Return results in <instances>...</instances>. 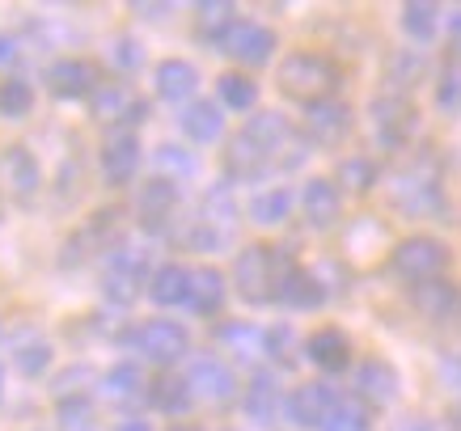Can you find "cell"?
Listing matches in <instances>:
<instances>
[{"label": "cell", "instance_id": "cell-22", "mask_svg": "<svg viewBox=\"0 0 461 431\" xmlns=\"http://www.w3.org/2000/svg\"><path fill=\"white\" fill-rule=\"evenodd\" d=\"M276 166V157L267 153V148H258L246 131H238V136L224 144V174L233 182H254V178H263L267 169Z\"/></svg>", "mask_w": 461, "mask_h": 431}, {"label": "cell", "instance_id": "cell-36", "mask_svg": "<svg viewBox=\"0 0 461 431\" xmlns=\"http://www.w3.org/2000/svg\"><path fill=\"white\" fill-rule=\"evenodd\" d=\"M216 102H221V111H254V102H258V85L254 76L246 72H221V81H216Z\"/></svg>", "mask_w": 461, "mask_h": 431}, {"label": "cell", "instance_id": "cell-33", "mask_svg": "<svg viewBox=\"0 0 461 431\" xmlns=\"http://www.w3.org/2000/svg\"><path fill=\"white\" fill-rule=\"evenodd\" d=\"M144 398H149L161 415H174V418L186 415L191 402H195L191 390H186V376H174V373H161L157 381H149V393H144Z\"/></svg>", "mask_w": 461, "mask_h": 431}, {"label": "cell", "instance_id": "cell-49", "mask_svg": "<svg viewBox=\"0 0 461 431\" xmlns=\"http://www.w3.org/2000/svg\"><path fill=\"white\" fill-rule=\"evenodd\" d=\"M398 431H453V427L440 423V418H402V427Z\"/></svg>", "mask_w": 461, "mask_h": 431}, {"label": "cell", "instance_id": "cell-53", "mask_svg": "<svg viewBox=\"0 0 461 431\" xmlns=\"http://www.w3.org/2000/svg\"><path fill=\"white\" fill-rule=\"evenodd\" d=\"M114 431H153V427H149L144 418H127V423H119V427H114Z\"/></svg>", "mask_w": 461, "mask_h": 431}, {"label": "cell", "instance_id": "cell-4", "mask_svg": "<svg viewBox=\"0 0 461 431\" xmlns=\"http://www.w3.org/2000/svg\"><path fill=\"white\" fill-rule=\"evenodd\" d=\"M448 266V246L440 237H428V233H415L398 241L390 250V271L402 283H428V279H440Z\"/></svg>", "mask_w": 461, "mask_h": 431}, {"label": "cell", "instance_id": "cell-38", "mask_svg": "<svg viewBox=\"0 0 461 431\" xmlns=\"http://www.w3.org/2000/svg\"><path fill=\"white\" fill-rule=\"evenodd\" d=\"M153 166H157V178H166V182H186L199 174L195 153H186L182 144H161L153 153Z\"/></svg>", "mask_w": 461, "mask_h": 431}, {"label": "cell", "instance_id": "cell-56", "mask_svg": "<svg viewBox=\"0 0 461 431\" xmlns=\"http://www.w3.org/2000/svg\"><path fill=\"white\" fill-rule=\"evenodd\" d=\"M0 393H5V376H0Z\"/></svg>", "mask_w": 461, "mask_h": 431}, {"label": "cell", "instance_id": "cell-15", "mask_svg": "<svg viewBox=\"0 0 461 431\" xmlns=\"http://www.w3.org/2000/svg\"><path fill=\"white\" fill-rule=\"evenodd\" d=\"M98 161H102V178H106V186H127V182L136 178V169H140V136L127 131V127L111 131V136L102 139Z\"/></svg>", "mask_w": 461, "mask_h": 431}, {"label": "cell", "instance_id": "cell-30", "mask_svg": "<svg viewBox=\"0 0 461 431\" xmlns=\"http://www.w3.org/2000/svg\"><path fill=\"white\" fill-rule=\"evenodd\" d=\"M457 296H461L457 283L428 279V283H415V288H411V305L420 309L423 318H453V313H457Z\"/></svg>", "mask_w": 461, "mask_h": 431}, {"label": "cell", "instance_id": "cell-19", "mask_svg": "<svg viewBox=\"0 0 461 431\" xmlns=\"http://www.w3.org/2000/svg\"><path fill=\"white\" fill-rule=\"evenodd\" d=\"M301 216L309 229H335L343 220V195L330 178H309L301 191Z\"/></svg>", "mask_w": 461, "mask_h": 431}, {"label": "cell", "instance_id": "cell-17", "mask_svg": "<svg viewBox=\"0 0 461 431\" xmlns=\"http://www.w3.org/2000/svg\"><path fill=\"white\" fill-rule=\"evenodd\" d=\"M276 301L288 309H296V313H309V309H321L330 296L321 292V283L313 279V271L301 263H293V258H284L280 266V283H276Z\"/></svg>", "mask_w": 461, "mask_h": 431}, {"label": "cell", "instance_id": "cell-26", "mask_svg": "<svg viewBox=\"0 0 461 431\" xmlns=\"http://www.w3.org/2000/svg\"><path fill=\"white\" fill-rule=\"evenodd\" d=\"M144 292L153 296V305H161V309L186 305V296H191V266H182V263L157 266L153 275H149V283H144Z\"/></svg>", "mask_w": 461, "mask_h": 431}, {"label": "cell", "instance_id": "cell-51", "mask_svg": "<svg viewBox=\"0 0 461 431\" xmlns=\"http://www.w3.org/2000/svg\"><path fill=\"white\" fill-rule=\"evenodd\" d=\"M448 42H453V51H461V9L448 13Z\"/></svg>", "mask_w": 461, "mask_h": 431}, {"label": "cell", "instance_id": "cell-41", "mask_svg": "<svg viewBox=\"0 0 461 431\" xmlns=\"http://www.w3.org/2000/svg\"><path fill=\"white\" fill-rule=\"evenodd\" d=\"M402 30L415 42H432L440 30V9L432 0H411V4H402Z\"/></svg>", "mask_w": 461, "mask_h": 431}, {"label": "cell", "instance_id": "cell-43", "mask_svg": "<svg viewBox=\"0 0 461 431\" xmlns=\"http://www.w3.org/2000/svg\"><path fill=\"white\" fill-rule=\"evenodd\" d=\"M56 423L64 431H94L98 410H94V402H89L85 393H64L56 402Z\"/></svg>", "mask_w": 461, "mask_h": 431}, {"label": "cell", "instance_id": "cell-18", "mask_svg": "<svg viewBox=\"0 0 461 431\" xmlns=\"http://www.w3.org/2000/svg\"><path fill=\"white\" fill-rule=\"evenodd\" d=\"M42 81H47V89H51V98H89L94 89H98V68L89 64V59H56V64H47V72H42Z\"/></svg>", "mask_w": 461, "mask_h": 431}, {"label": "cell", "instance_id": "cell-3", "mask_svg": "<svg viewBox=\"0 0 461 431\" xmlns=\"http://www.w3.org/2000/svg\"><path fill=\"white\" fill-rule=\"evenodd\" d=\"M280 266H284L280 250H271V246H246V250L233 258V288H238V296L250 301V305L276 301Z\"/></svg>", "mask_w": 461, "mask_h": 431}, {"label": "cell", "instance_id": "cell-23", "mask_svg": "<svg viewBox=\"0 0 461 431\" xmlns=\"http://www.w3.org/2000/svg\"><path fill=\"white\" fill-rule=\"evenodd\" d=\"M178 211V186L166 178H149L136 195V216H140L144 229H166Z\"/></svg>", "mask_w": 461, "mask_h": 431}, {"label": "cell", "instance_id": "cell-8", "mask_svg": "<svg viewBox=\"0 0 461 431\" xmlns=\"http://www.w3.org/2000/svg\"><path fill=\"white\" fill-rule=\"evenodd\" d=\"M149 283V258L136 246H114L106 266H102V292L111 305H131Z\"/></svg>", "mask_w": 461, "mask_h": 431}, {"label": "cell", "instance_id": "cell-31", "mask_svg": "<svg viewBox=\"0 0 461 431\" xmlns=\"http://www.w3.org/2000/svg\"><path fill=\"white\" fill-rule=\"evenodd\" d=\"M288 211H293V191H288V186H263V191H254V199L246 203V216H250L258 229L284 224Z\"/></svg>", "mask_w": 461, "mask_h": 431}, {"label": "cell", "instance_id": "cell-47", "mask_svg": "<svg viewBox=\"0 0 461 431\" xmlns=\"http://www.w3.org/2000/svg\"><path fill=\"white\" fill-rule=\"evenodd\" d=\"M293 351H296V330L288 321L263 330V355H271L276 364H293Z\"/></svg>", "mask_w": 461, "mask_h": 431}, {"label": "cell", "instance_id": "cell-29", "mask_svg": "<svg viewBox=\"0 0 461 431\" xmlns=\"http://www.w3.org/2000/svg\"><path fill=\"white\" fill-rule=\"evenodd\" d=\"M224 296H229V279H224L216 266H195V271H191V296H186V305L195 309L199 318L221 313Z\"/></svg>", "mask_w": 461, "mask_h": 431}, {"label": "cell", "instance_id": "cell-13", "mask_svg": "<svg viewBox=\"0 0 461 431\" xmlns=\"http://www.w3.org/2000/svg\"><path fill=\"white\" fill-rule=\"evenodd\" d=\"M402 390V376L393 368L390 360H381V355H368V360L356 364V381H351V393H356V402L368 406V410H377V406H390Z\"/></svg>", "mask_w": 461, "mask_h": 431}, {"label": "cell", "instance_id": "cell-25", "mask_svg": "<svg viewBox=\"0 0 461 431\" xmlns=\"http://www.w3.org/2000/svg\"><path fill=\"white\" fill-rule=\"evenodd\" d=\"M284 410V393L280 381L271 373H254L250 385H246V415L258 423V427H276V415Z\"/></svg>", "mask_w": 461, "mask_h": 431}, {"label": "cell", "instance_id": "cell-14", "mask_svg": "<svg viewBox=\"0 0 461 431\" xmlns=\"http://www.w3.org/2000/svg\"><path fill=\"white\" fill-rule=\"evenodd\" d=\"M351 127H356V114H351L348 102L326 98V102L305 106V136H309V144H318V148H339V144L351 136Z\"/></svg>", "mask_w": 461, "mask_h": 431}, {"label": "cell", "instance_id": "cell-9", "mask_svg": "<svg viewBox=\"0 0 461 431\" xmlns=\"http://www.w3.org/2000/svg\"><path fill=\"white\" fill-rule=\"evenodd\" d=\"M216 51H224V56L233 59V64L263 68L267 59L280 51V34H276L271 26H263V22H246V17H238V22H233V26L221 34Z\"/></svg>", "mask_w": 461, "mask_h": 431}, {"label": "cell", "instance_id": "cell-24", "mask_svg": "<svg viewBox=\"0 0 461 431\" xmlns=\"http://www.w3.org/2000/svg\"><path fill=\"white\" fill-rule=\"evenodd\" d=\"M178 127H182V136L195 139V144H216V139L224 136V111H221V102H208V98L186 102V106H182Z\"/></svg>", "mask_w": 461, "mask_h": 431}, {"label": "cell", "instance_id": "cell-42", "mask_svg": "<svg viewBox=\"0 0 461 431\" xmlns=\"http://www.w3.org/2000/svg\"><path fill=\"white\" fill-rule=\"evenodd\" d=\"M348 250H351V258H360V263H368L373 254L385 250V229H381V220L360 216V220L348 229Z\"/></svg>", "mask_w": 461, "mask_h": 431}, {"label": "cell", "instance_id": "cell-12", "mask_svg": "<svg viewBox=\"0 0 461 431\" xmlns=\"http://www.w3.org/2000/svg\"><path fill=\"white\" fill-rule=\"evenodd\" d=\"M339 406V390L335 385H326V381H305V385H296L288 398H284V415L288 423L301 431H313L326 423V415Z\"/></svg>", "mask_w": 461, "mask_h": 431}, {"label": "cell", "instance_id": "cell-45", "mask_svg": "<svg viewBox=\"0 0 461 431\" xmlns=\"http://www.w3.org/2000/svg\"><path fill=\"white\" fill-rule=\"evenodd\" d=\"M34 111V85L22 76H5L0 81V119H26Z\"/></svg>", "mask_w": 461, "mask_h": 431}, {"label": "cell", "instance_id": "cell-2", "mask_svg": "<svg viewBox=\"0 0 461 431\" xmlns=\"http://www.w3.org/2000/svg\"><path fill=\"white\" fill-rule=\"evenodd\" d=\"M339 85H343V72L321 51H293L280 64V94L293 102H305V106L335 98Z\"/></svg>", "mask_w": 461, "mask_h": 431}, {"label": "cell", "instance_id": "cell-28", "mask_svg": "<svg viewBox=\"0 0 461 431\" xmlns=\"http://www.w3.org/2000/svg\"><path fill=\"white\" fill-rule=\"evenodd\" d=\"M51 360H56V347H51V338L42 330L26 326V330L14 338V368L22 376H42L51 368Z\"/></svg>", "mask_w": 461, "mask_h": 431}, {"label": "cell", "instance_id": "cell-1", "mask_svg": "<svg viewBox=\"0 0 461 431\" xmlns=\"http://www.w3.org/2000/svg\"><path fill=\"white\" fill-rule=\"evenodd\" d=\"M390 203L406 216H432V211L445 208V191H440V166L436 157H415L390 174Z\"/></svg>", "mask_w": 461, "mask_h": 431}, {"label": "cell", "instance_id": "cell-7", "mask_svg": "<svg viewBox=\"0 0 461 431\" xmlns=\"http://www.w3.org/2000/svg\"><path fill=\"white\" fill-rule=\"evenodd\" d=\"M368 127L381 148H406L411 136L420 131V114L402 94H377L368 102Z\"/></svg>", "mask_w": 461, "mask_h": 431}, {"label": "cell", "instance_id": "cell-40", "mask_svg": "<svg viewBox=\"0 0 461 431\" xmlns=\"http://www.w3.org/2000/svg\"><path fill=\"white\" fill-rule=\"evenodd\" d=\"M224 351H233L238 360H254V351L263 355V330H254L250 321H224L221 330H216Z\"/></svg>", "mask_w": 461, "mask_h": 431}, {"label": "cell", "instance_id": "cell-52", "mask_svg": "<svg viewBox=\"0 0 461 431\" xmlns=\"http://www.w3.org/2000/svg\"><path fill=\"white\" fill-rule=\"evenodd\" d=\"M136 13H153V22H166V13H174V4H136Z\"/></svg>", "mask_w": 461, "mask_h": 431}, {"label": "cell", "instance_id": "cell-10", "mask_svg": "<svg viewBox=\"0 0 461 431\" xmlns=\"http://www.w3.org/2000/svg\"><path fill=\"white\" fill-rule=\"evenodd\" d=\"M186 390H191V398H203L212 406H229L241 393L238 368L221 355H195L186 368Z\"/></svg>", "mask_w": 461, "mask_h": 431}, {"label": "cell", "instance_id": "cell-27", "mask_svg": "<svg viewBox=\"0 0 461 431\" xmlns=\"http://www.w3.org/2000/svg\"><path fill=\"white\" fill-rule=\"evenodd\" d=\"M119 208H102L94 211L89 220H85V229L77 237H72V250H85V254H111L114 246H119Z\"/></svg>", "mask_w": 461, "mask_h": 431}, {"label": "cell", "instance_id": "cell-57", "mask_svg": "<svg viewBox=\"0 0 461 431\" xmlns=\"http://www.w3.org/2000/svg\"><path fill=\"white\" fill-rule=\"evenodd\" d=\"M457 376H461V364H457Z\"/></svg>", "mask_w": 461, "mask_h": 431}, {"label": "cell", "instance_id": "cell-55", "mask_svg": "<svg viewBox=\"0 0 461 431\" xmlns=\"http://www.w3.org/2000/svg\"><path fill=\"white\" fill-rule=\"evenodd\" d=\"M457 318H461V296H457Z\"/></svg>", "mask_w": 461, "mask_h": 431}, {"label": "cell", "instance_id": "cell-20", "mask_svg": "<svg viewBox=\"0 0 461 431\" xmlns=\"http://www.w3.org/2000/svg\"><path fill=\"white\" fill-rule=\"evenodd\" d=\"M153 89L161 102H182V106H186V102H195V94H199V68L182 56L161 59L153 68Z\"/></svg>", "mask_w": 461, "mask_h": 431}, {"label": "cell", "instance_id": "cell-16", "mask_svg": "<svg viewBox=\"0 0 461 431\" xmlns=\"http://www.w3.org/2000/svg\"><path fill=\"white\" fill-rule=\"evenodd\" d=\"M0 186L9 191L14 199H34L42 186V166L39 157L30 153L26 144H9V148H0Z\"/></svg>", "mask_w": 461, "mask_h": 431}, {"label": "cell", "instance_id": "cell-34", "mask_svg": "<svg viewBox=\"0 0 461 431\" xmlns=\"http://www.w3.org/2000/svg\"><path fill=\"white\" fill-rule=\"evenodd\" d=\"M246 136L258 144V148H267V153L276 157L280 148H288V139H293V127H288V119L276 111H258L254 119H246V127H241Z\"/></svg>", "mask_w": 461, "mask_h": 431}, {"label": "cell", "instance_id": "cell-32", "mask_svg": "<svg viewBox=\"0 0 461 431\" xmlns=\"http://www.w3.org/2000/svg\"><path fill=\"white\" fill-rule=\"evenodd\" d=\"M330 182L339 186V195H343V191H348V195H368V191L377 186V161L368 153H348L339 161Z\"/></svg>", "mask_w": 461, "mask_h": 431}, {"label": "cell", "instance_id": "cell-44", "mask_svg": "<svg viewBox=\"0 0 461 431\" xmlns=\"http://www.w3.org/2000/svg\"><path fill=\"white\" fill-rule=\"evenodd\" d=\"M318 431H373V410L360 406L356 398H339V406L326 415Z\"/></svg>", "mask_w": 461, "mask_h": 431}, {"label": "cell", "instance_id": "cell-54", "mask_svg": "<svg viewBox=\"0 0 461 431\" xmlns=\"http://www.w3.org/2000/svg\"><path fill=\"white\" fill-rule=\"evenodd\" d=\"M169 431H203V427H199V423H174Z\"/></svg>", "mask_w": 461, "mask_h": 431}, {"label": "cell", "instance_id": "cell-46", "mask_svg": "<svg viewBox=\"0 0 461 431\" xmlns=\"http://www.w3.org/2000/svg\"><path fill=\"white\" fill-rule=\"evenodd\" d=\"M436 106L457 119L461 114V59H448L440 76H436Z\"/></svg>", "mask_w": 461, "mask_h": 431}, {"label": "cell", "instance_id": "cell-50", "mask_svg": "<svg viewBox=\"0 0 461 431\" xmlns=\"http://www.w3.org/2000/svg\"><path fill=\"white\" fill-rule=\"evenodd\" d=\"M14 59H17V39H14V34H5V30H0V68H9Z\"/></svg>", "mask_w": 461, "mask_h": 431}, {"label": "cell", "instance_id": "cell-5", "mask_svg": "<svg viewBox=\"0 0 461 431\" xmlns=\"http://www.w3.org/2000/svg\"><path fill=\"white\" fill-rule=\"evenodd\" d=\"M127 347L144 355L149 364L157 368H174L178 360H186L191 351V334L182 321H169V318H153V321H140L136 330L127 334Z\"/></svg>", "mask_w": 461, "mask_h": 431}, {"label": "cell", "instance_id": "cell-11", "mask_svg": "<svg viewBox=\"0 0 461 431\" xmlns=\"http://www.w3.org/2000/svg\"><path fill=\"white\" fill-rule=\"evenodd\" d=\"M89 114L106 127H119V123H140L149 106L127 81H98V89L89 94Z\"/></svg>", "mask_w": 461, "mask_h": 431}, {"label": "cell", "instance_id": "cell-21", "mask_svg": "<svg viewBox=\"0 0 461 431\" xmlns=\"http://www.w3.org/2000/svg\"><path fill=\"white\" fill-rule=\"evenodd\" d=\"M305 355H309V364H318L321 373H343V368H351L356 343L348 338V330L321 326V330H313L305 338Z\"/></svg>", "mask_w": 461, "mask_h": 431}, {"label": "cell", "instance_id": "cell-35", "mask_svg": "<svg viewBox=\"0 0 461 431\" xmlns=\"http://www.w3.org/2000/svg\"><path fill=\"white\" fill-rule=\"evenodd\" d=\"M102 390H106L111 402H136V398L149 393V381H144L140 364H114L111 373L102 376Z\"/></svg>", "mask_w": 461, "mask_h": 431}, {"label": "cell", "instance_id": "cell-6", "mask_svg": "<svg viewBox=\"0 0 461 431\" xmlns=\"http://www.w3.org/2000/svg\"><path fill=\"white\" fill-rule=\"evenodd\" d=\"M233 224H238V199H233V191L229 186H208L203 199H199V220L186 241L199 246V250H216V246H224L233 237Z\"/></svg>", "mask_w": 461, "mask_h": 431}, {"label": "cell", "instance_id": "cell-37", "mask_svg": "<svg viewBox=\"0 0 461 431\" xmlns=\"http://www.w3.org/2000/svg\"><path fill=\"white\" fill-rule=\"evenodd\" d=\"M233 22H238V9L229 0H203V4H195V30H199V39L212 42V47L221 42V34Z\"/></svg>", "mask_w": 461, "mask_h": 431}, {"label": "cell", "instance_id": "cell-39", "mask_svg": "<svg viewBox=\"0 0 461 431\" xmlns=\"http://www.w3.org/2000/svg\"><path fill=\"white\" fill-rule=\"evenodd\" d=\"M423 72H428V56H423V51H390V59H385V81H390L398 94L411 89V85H420Z\"/></svg>", "mask_w": 461, "mask_h": 431}, {"label": "cell", "instance_id": "cell-48", "mask_svg": "<svg viewBox=\"0 0 461 431\" xmlns=\"http://www.w3.org/2000/svg\"><path fill=\"white\" fill-rule=\"evenodd\" d=\"M111 59H114V68H123V72H131V68H140V42L136 39H127V34H119V39L111 42Z\"/></svg>", "mask_w": 461, "mask_h": 431}]
</instances>
